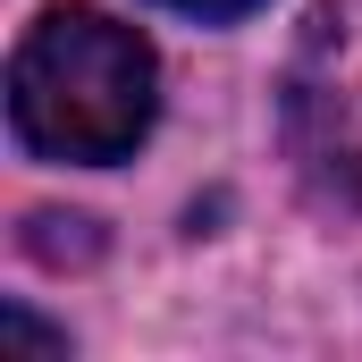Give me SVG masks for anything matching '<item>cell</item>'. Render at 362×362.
Instances as JSON below:
<instances>
[{
    "mask_svg": "<svg viewBox=\"0 0 362 362\" xmlns=\"http://www.w3.org/2000/svg\"><path fill=\"white\" fill-rule=\"evenodd\" d=\"M0 337H8V346H42V354H68V337L42 329V320H25V312H0Z\"/></svg>",
    "mask_w": 362,
    "mask_h": 362,
    "instance_id": "obj_2",
    "label": "cell"
},
{
    "mask_svg": "<svg viewBox=\"0 0 362 362\" xmlns=\"http://www.w3.org/2000/svg\"><path fill=\"white\" fill-rule=\"evenodd\" d=\"M160 68L152 42L101 8H42L8 51V135L34 160L110 169L152 135Z\"/></svg>",
    "mask_w": 362,
    "mask_h": 362,
    "instance_id": "obj_1",
    "label": "cell"
},
{
    "mask_svg": "<svg viewBox=\"0 0 362 362\" xmlns=\"http://www.w3.org/2000/svg\"><path fill=\"white\" fill-rule=\"evenodd\" d=\"M152 8H177V17H202V25H228V17H253L262 0H152Z\"/></svg>",
    "mask_w": 362,
    "mask_h": 362,
    "instance_id": "obj_3",
    "label": "cell"
}]
</instances>
